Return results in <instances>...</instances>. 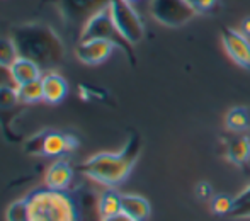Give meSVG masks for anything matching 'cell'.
<instances>
[{"label": "cell", "mask_w": 250, "mask_h": 221, "mask_svg": "<svg viewBox=\"0 0 250 221\" xmlns=\"http://www.w3.org/2000/svg\"><path fill=\"white\" fill-rule=\"evenodd\" d=\"M41 85H43V102L50 106H56L68 96V82L53 70L41 77Z\"/></svg>", "instance_id": "13"}, {"label": "cell", "mask_w": 250, "mask_h": 221, "mask_svg": "<svg viewBox=\"0 0 250 221\" xmlns=\"http://www.w3.org/2000/svg\"><path fill=\"white\" fill-rule=\"evenodd\" d=\"M16 87H17L21 104L31 106V104L43 102V85H41V80H34V82L24 83V85H16Z\"/></svg>", "instance_id": "19"}, {"label": "cell", "mask_w": 250, "mask_h": 221, "mask_svg": "<svg viewBox=\"0 0 250 221\" xmlns=\"http://www.w3.org/2000/svg\"><path fill=\"white\" fill-rule=\"evenodd\" d=\"M116 44L107 40H87L79 41L75 46V56L80 63L89 66H96L104 63L112 51L116 50Z\"/></svg>", "instance_id": "10"}, {"label": "cell", "mask_w": 250, "mask_h": 221, "mask_svg": "<svg viewBox=\"0 0 250 221\" xmlns=\"http://www.w3.org/2000/svg\"><path fill=\"white\" fill-rule=\"evenodd\" d=\"M19 106H24V104H21L19 100L17 87L10 85V83H0V126L9 138L10 119H12V114L19 112Z\"/></svg>", "instance_id": "12"}, {"label": "cell", "mask_w": 250, "mask_h": 221, "mask_svg": "<svg viewBox=\"0 0 250 221\" xmlns=\"http://www.w3.org/2000/svg\"><path fill=\"white\" fill-rule=\"evenodd\" d=\"M9 75L14 85H24V83L34 82V80H41L43 68L36 61L19 55V58L9 66Z\"/></svg>", "instance_id": "14"}, {"label": "cell", "mask_w": 250, "mask_h": 221, "mask_svg": "<svg viewBox=\"0 0 250 221\" xmlns=\"http://www.w3.org/2000/svg\"><path fill=\"white\" fill-rule=\"evenodd\" d=\"M225 128L231 133H245L250 129V111L244 106L231 107L225 116Z\"/></svg>", "instance_id": "18"}, {"label": "cell", "mask_w": 250, "mask_h": 221, "mask_svg": "<svg viewBox=\"0 0 250 221\" xmlns=\"http://www.w3.org/2000/svg\"><path fill=\"white\" fill-rule=\"evenodd\" d=\"M233 206V198L228 194H214L209 199V209L216 216H228Z\"/></svg>", "instance_id": "23"}, {"label": "cell", "mask_w": 250, "mask_h": 221, "mask_svg": "<svg viewBox=\"0 0 250 221\" xmlns=\"http://www.w3.org/2000/svg\"><path fill=\"white\" fill-rule=\"evenodd\" d=\"M198 14H208L216 7L218 0H188Z\"/></svg>", "instance_id": "24"}, {"label": "cell", "mask_w": 250, "mask_h": 221, "mask_svg": "<svg viewBox=\"0 0 250 221\" xmlns=\"http://www.w3.org/2000/svg\"><path fill=\"white\" fill-rule=\"evenodd\" d=\"M228 216L233 220L250 218V184L245 185L233 198V206H231V211Z\"/></svg>", "instance_id": "20"}, {"label": "cell", "mask_w": 250, "mask_h": 221, "mask_svg": "<svg viewBox=\"0 0 250 221\" xmlns=\"http://www.w3.org/2000/svg\"><path fill=\"white\" fill-rule=\"evenodd\" d=\"M121 213L135 221H146L151 215L150 201L140 194H121Z\"/></svg>", "instance_id": "16"}, {"label": "cell", "mask_w": 250, "mask_h": 221, "mask_svg": "<svg viewBox=\"0 0 250 221\" xmlns=\"http://www.w3.org/2000/svg\"><path fill=\"white\" fill-rule=\"evenodd\" d=\"M221 43L231 61L250 72V38L245 36L240 29L221 27Z\"/></svg>", "instance_id": "8"}, {"label": "cell", "mask_w": 250, "mask_h": 221, "mask_svg": "<svg viewBox=\"0 0 250 221\" xmlns=\"http://www.w3.org/2000/svg\"><path fill=\"white\" fill-rule=\"evenodd\" d=\"M107 7L111 19L114 22L116 29L119 31V34L131 46L142 43L143 38H145V22H143L142 16L136 12L135 7L131 3L125 2V0H111Z\"/></svg>", "instance_id": "6"}, {"label": "cell", "mask_w": 250, "mask_h": 221, "mask_svg": "<svg viewBox=\"0 0 250 221\" xmlns=\"http://www.w3.org/2000/svg\"><path fill=\"white\" fill-rule=\"evenodd\" d=\"M5 221H29V206L27 198H21L10 202L5 209Z\"/></svg>", "instance_id": "22"}, {"label": "cell", "mask_w": 250, "mask_h": 221, "mask_svg": "<svg viewBox=\"0 0 250 221\" xmlns=\"http://www.w3.org/2000/svg\"><path fill=\"white\" fill-rule=\"evenodd\" d=\"M142 153V138L131 133L119 152H101L83 160L77 170L104 187H119L129 177Z\"/></svg>", "instance_id": "1"}, {"label": "cell", "mask_w": 250, "mask_h": 221, "mask_svg": "<svg viewBox=\"0 0 250 221\" xmlns=\"http://www.w3.org/2000/svg\"><path fill=\"white\" fill-rule=\"evenodd\" d=\"M111 0H55L56 9L72 24H83L94 12L105 7Z\"/></svg>", "instance_id": "9"}, {"label": "cell", "mask_w": 250, "mask_h": 221, "mask_svg": "<svg viewBox=\"0 0 250 221\" xmlns=\"http://www.w3.org/2000/svg\"><path fill=\"white\" fill-rule=\"evenodd\" d=\"M73 177H75V170H73L70 160L60 157L48 167L46 174H44V185L55 189V191H68Z\"/></svg>", "instance_id": "11"}, {"label": "cell", "mask_w": 250, "mask_h": 221, "mask_svg": "<svg viewBox=\"0 0 250 221\" xmlns=\"http://www.w3.org/2000/svg\"><path fill=\"white\" fill-rule=\"evenodd\" d=\"M109 5V3H107ZM102 7L97 12H94L85 22L82 24L79 33V41H87V40H107L111 43H114L119 50L123 51L131 63H135V53H133V46L119 34V31L116 29L114 22L111 19L109 14V7Z\"/></svg>", "instance_id": "5"}, {"label": "cell", "mask_w": 250, "mask_h": 221, "mask_svg": "<svg viewBox=\"0 0 250 221\" xmlns=\"http://www.w3.org/2000/svg\"><path fill=\"white\" fill-rule=\"evenodd\" d=\"M150 16L165 27H182L198 12L188 0H150Z\"/></svg>", "instance_id": "7"}, {"label": "cell", "mask_w": 250, "mask_h": 221, "mask_svg": "<svg viewBox=\"0 0 250 221\" xmlns=\"http://www.w3.org/2000/svg\"><path fill=\"white\" fill-rule=\"evenodd\" d=\"M225 159L231 165L244 167L250 162V136L244 133H235L225 146Z\"/></svg>", "instance_id": "15"}, {"label": "cell", "mask_w": 250, "mask_h": 221, "mask_svg": "<svg viewBox=\"0 0 250 221\" xmlns=\"http://www.w3.org/2000/svg\"><path fill=\"white\" fill-rule=\"evenodd\" d=\"M10 38L21 56L36 61L41 68H53L63 61L66 48L62 36L44 22H24L12 27Z\"/></svg>", "instance_id": "2"}, {"label": "cell", "mask_w": 250, "mask_h": 221, "mask_svg": "<svg viewBox=\"0 0 250 221\" xmlns=\"http://www.w3.org/2000/svg\"><path fill=\"white\" fill-rule=\"evenodd\" d=\"M27 198L29 221H82L77 201L68 191L34 189Z\"/></svg>", "instance_id": "3"}, {"label": "cell", "mask_w": 250, "mask_h": 221, "mask_svg": "<svg viewBox=\"0 0 250 221\" xmlns=\"http://www.w3.org/2000/svg\"><path fill=\"white\" fill-rule=\"evenodd\" d=\"M17 58H19V50L12 38H0V66L9 70V66Z\"/></svg>", "instance_id": "21"}, {"label": "cell", "mask_w": 250, "mask_h": 221, "mask_svg": "<svg viewBox=\"0 0 250 221\" xmlns=\"http://www.w3.org/2000/svg\"><path fill=\"white\" fill-rule=\"evenodd\" d=\"M118 213H121V194L116 191V187H105L97 199V215L102 220Z\"/></svg>", "instance_id": "17"}, {"label": "cell", "mask_w": 250, "mask_h": 221, "mask_svg": "<svg viewBox=\"0 0 250 221\" xmlns=\"http://www.w3.org/2000/svg\"><path fill=\"white\" fill-rule=\"evenodd\" d=\"M125 2H128V3H131V5H133V3H136L138 0H125Z\"/></svg>", "instance_id": "29"}, {"label": "cell", "mask_w": 250, "mask_h": 221, "mask_svg": "<svg viewBox=\"0 0 250 221\" xmlns=\"http://www.w3.org/2000/svg\"><path fill=\"white\" fill-rule=\"evenodd\" d=\"M196 196H198L201 201L209 202V199L213 198V189H211V185L208 182H199L198 187H196Z\"/></svg>", "instance_id": "25"}, {"label": "cell", "mask_w": 250, "mask_h": 221, "mask_svg": "<svg viewBox=\"0 0 250 221\" xmlns=\"http://www.w3.org/2000/svg\"><path fill=\"white\" fill-rule=\"evenodd\" d=\"M5 75H9V70L3 68V66H0V83H5V80H3V79H5Z\"/></svg>", "instance_id": "28"}, {"label": "cell", "mask_w": 250, "mask_h": 221, "mask_svg": "<svg viewBox=\"0 0 250 221\" xmlns=\"http://www.w3.org/2000/svg\"><path fill=\"white\" fill-rule=\"evenodd\" d=\"M240 31H242V33H244L247 38H250V16H249V17H245V19L242 20Z\"/></svg>", "instance_id": "27"}, {"label": "cell", "mask_w": 250, "mask_h": 221, "mask_svg": "<svg viewBox=\"0 0 250 221\" xmlns=\"http://www.w3.org/2000/svg\"><path fill=\"white\" fill-rule=\"evenodd\" d=\"M80 141L72 133L56 131V129H41L24 141V152L31 157H48L56 159L79 148Z\"/></svg>", "instance_id": "4"}, {"label": "cell", "mask_w": 250, "mask_h": 221, "mask_svg": "<svg viewBox=\"0 0 250 221\" xmlns=\"http://www.w3.org/2000/svg\"><path fill=\"white\" fill-rule=\"evenodd\" d=\"M101 221H135V220L129 218V216L125 215V213H118V215H112V216H107V218H102Z\"/></svg>", "instance_id": "26"}]
</instances>
